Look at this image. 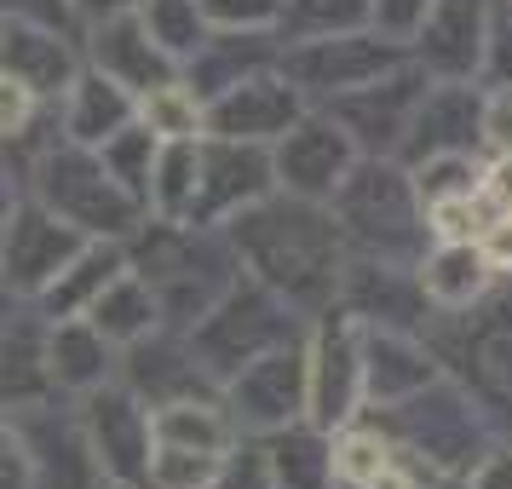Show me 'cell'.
Listing matches in <instances>:
<instances>
[{"instance_id": "obj_44", "label": "cell", "mask_w": 512, "mask_h": 489, "mask_svg": "<svg viewBox=\"0 0 512 489\" xmlns=\"http://www.w3.org/2000/svg\"><path fill=\"white\" fill-rule=\"evenodd\" d=\"M121 12H139V0H70L75 29H93L104 18H121Z\"/></svg>"}, {"instance_id": "obj_7", "label": "cell", "mask_w": 512, "mask_h": 489, "mask_svg": "<svg viewBox=\"0 0 512 489\" xmlns=\"http://www.w3.org/2000/svg\"><path fill=\"white\" fill-rule=\"evenodd\" d=\"M363 415V323L328 305L305 323V420L340 432Z\"/></svg>"}, {"instance_id": "obj_18", "label": "cell", "mask_w": 512, "mask_h": 489, "mask_svg": "<svg viewBox=\"0 0 512 489\" xmlns=\"http://www.w3.org/2000/svg\"><path fill=\"white\" fill-rule=\"evenodd\" d=\"M81 64H93L98 75H110L133 98L179 81V64L150 41V29L139 24V12H121V18H104V24L81 29Z\"/></svg>"}, {"instance_id": "obj_21", "label": "cell", "mask_w": 512, "mask_h": 489, "mask_svg": "<svg viewBox=\"0 0 512 489\" xmlns=\"http://www.w3.org/2000/svg\"><path fill=\"white\" fill-rule=\"evenodd\" d=\"M0 70L12 81H24L41 104H58L64 87L75 81V70H81V35L0 18Z\"/></svg>"}, {"instance_id": "obj_16", "label": "cell", "mask_w": 512, "mask_h": 489, "mask_svg": "<svg viewBox=\"0 0 512 489\" xmlns=\"http://www.w3.org/2000/svg\"><path fill=\"white\" fill-rule=\"evenodd\" d=\"M116 380L139 397V403H150V409H162V403H173V397H208V392H219V386L208 380V369L196 363L190 334H185V328H167V323L150 328V334H139L133 346H121Z\"/></svg>"}, {"instance_id": "obj_38", "label": "cell", "mask_w": 512, "mask_h": 489, "mask_svg": "<svg viewBox=\"0 0 512 489\" xmlns=\"http://www.w3.org/2000/svg\"><path fill=\"white\" fill-rule=\"evenodd\" d=\"M0 489H35V466H29L18 415H6V409H0Z\"/></svg>"}, {"instance_id": "obj_27", "label": "cell", "mask_w": 512, "mask_h": 489, "mask_svg": "<svg viewBox=\"0 0 512 489\" xmlns=\"http://www.w3.org/2000/svg\"><path fill=\"white\" fill-rule=\"evenodd\" d=\"M484 282H489V265L478 254V242H432L415 259L420 300L438 305V311H466V305L484 294Z\"/></svg>"}, {"instance_id": "obj_35", "label": "cell", "mask_w": 512, "mask_h": 489, "mask_svg": "<svg viewBox=\"0 0 512 489\" xmlns=\"http://www.w3.org/2000/svg\"><path fill=\"white\" fill-rule=\"evenodd\" d=\"M225 472V455H202V449H173L156 443L150 449V489H213Z\"/></svg>"}, {"instance_id": "obj_24", "label": "cell", "mask_w": 512, "mask_h": 489, "mask_svg": "<svg viewBox=\"0 0 512 489\" xmlns=\"http://www.w3.org/2000/svg\"><path fill=\"white\" fill-rule=\"evenodd\" d=\"M133 116H139V98L127 93V87H116L110 75H98L93 64H81L75 81L64 87V98H58V139L98 150V144L110 139V133H121Z\"/></svg>"}, {"instance_id": "obj_23", "label": "cell", "mask_w": 512, "mask_h": 489, "mask_svg": "<svg viewBox=\"0 0 512 489\" xmlns=\"http://www.w3.org/2000/svg\"><path fill=\"white\" fill-rule=\"evenodd\" d=\"M41 351H47V380H52V392L58 397H87L93 386L116 380V357L121 351L110 346L87 317H47Z\"/></svg>"}, {"instance_id": "obj_11", "label": "cell", "mask_w": 512, "mask_h": 489, "mask_svg": "<svg viewBox=\"0 0 512 489\" xmlns=\"http://www.w3.org/2000/svg\"><path fill=\"white\" fill-rule=\"evenodd\" d=\"M81 242H93V236H81L75 225H64L58 213L41 208L24 190L12 219H6V231H0V277L12 282V294L24 305H35L47 294V282L81 254Z\"/></svg>"}, {"instance_id": "obj_9", "label": "cell", "mask_w": 512, "mask_h": 489, "mask_svg": "<svg viewBox=\"0 0 512 489\" xmlns=\"http://www.w3.org/2000/svg\"><path fill=\"white\" fill-rule=\"evenodd\" d=\"M70 403H75L81 432H87L98 472L110 484H144L150 478V449H156L150 403H139L121 380H104V386H93L87 397H70Z\"/></svg>"}, {"instance_id": "obj_2", "label": "cell", "mask_w": 512, "mask_h": 489, "mask_svg": "<svg viewBox=\"0 0 512 489\" xmlns=\"http://www.w3.org/2000/svg\"><path fill=\"white\" fill-rule=\"evenodd\" d=\"M121 254H127V271H139L150 282L167 328H190L242 277L225 225H185V219L144 213L133 236L121 242Z\"/></svg>"}, {"instance_id": "obj_41", "label": "cell", "mask_w": 512, "mask_h": 489, "mask_svg": "<svg viewBox=\"0 0 512 489\" xmlns=\"http://www.w3.org/2000/svg\"><path fill=\"white\" fill-rule=\"evenodd\" d=\"M478 133H484L495 150H512V81L484 98V110H478Z\"/></svg>"}, {"instance_id": "obj_12", "label": "cell", "mask_w": 512, "mask_h": 489, "mask_svg": "<svg viewBox=\"0 0 512 489\" xmlns=\"http://www.w3.org/2000/svg\"><path fill=\"white\" fill-rule=\"evenodd\" d=\"M265 190H277V179H271V150L265 144L202 133V144H196V190H190L185 225H225L231 213L259 202Z\"/></svg>"}, {"instance_id": "obj_10", "label": "cell", "mask_w": 512, "mask_h": 489, "mask_svg": "<svg viewBox=\"0 0 512 489\" xmlns=\"http://www.w3.org/2000/svg\"><path fill=\"white\" fill-rule=\"evenodd\" d=\"M426 81H432V75L409 58V64L386 70L380 81H369V87H351V93L328 98V104H311V110H323V116L340 121L346 139L357 144V156H392L397 162L403 133H409V116H415Z\"/></svg>"}, {"instance_id": "obj_31", "label": "cell", "mask_w": 512, "mask_h": 489, "mask_svg": "<svg viewBox=\"0 0 512 489\" xmlns=\"http://www.w3.org/2000/svg\"><path fill=\"white\" fill-rule=\"evenodd\" d=\"M156 150H162V139H156L139 116L127 121L121 133H110V139L98 144V162H104V173H110V179H116V185L139 202V208L150 202V167H156Z\"/></svg>"}, {"instance_id": "obj_43", "label": "cell", "mask_w": 512, "mask_h": 489, "mask_svg": "<svg viewBox=\"0 0 512 489\" xmlns=\"http://www.w3.org/2000/svg\"><path fill=\"white\" fill-rule=\"evenodd\" d=\"M466 489H512V449H495V455H484V461L472 466Z\"/></svg>"}, {"instance_id": "obj_14", "label": "cell", "mask_w": 512, "mask_h": 489, "mask_svg": "<svg viewBox=\"0 0 512 489\" xmlns=\"http://www.w3.org/2000/svg\"><path fill=\"white\" fill-rule=\"evenodd\" d=\"M357 162V144L346 139V127L323 110H305L277 144H271V179L288 196H305V202H328L340 179Z\"/></svg>"}, {"instance_id": "obj_40", "label": "cell", "mask_w": 512, "mask_h": 489, "mask_svg": "<svg viewBox=\"0 0 512 489\" xmlns=\"http://www.w3.org/2000/svg\"><path fill=\"white\" fill-rule=\"evenodd\" d=\"M0 18L12 24H41V29H64V35H81L70 18V0H0Z\"/></svg>"}, {"instance_id": "obj_25", "label": "cell", "mask_w": 512, "mask_h": 489, "mask_svg": "<svg viewBox=\"0 0 512 489\" xmlns=\"http://www.w3.org/2000/svg\"><path fill=\"white\" fill-rule=\"evenodd\" d=\"M41 334H47V317L24 305L12 323L0 328V409H29L41 397H58L47 380V351H41Z\"/></svg>"}, {"instance_id": "obj_15", "label": "cell", "mask_w": 512, "mask_h": 489, "mask_svg": "<svg viewBox=\"0 0 512 489\" xmlns=\"http://www.w3.org/2000/svg\"><path fill=\"white\" fill-rule=\"evenodd\" d=\"M12 415H18V432H24L29 466H35V489H98L104 484L70 397H41L29 409H12Z\"/></svg>"}, {"instance_id": "obj_45", "label": "cell", "mask_w": 512, "mask_h": 489, "mask_svg": "<svg viewBox=\"0 0 512 489\" xmlns=\"http://www.w3.org/2000/svg\"><path fill=\"white\" fill-rule=\"evenodd\" d=\"M18 196H24V179H18L12 162L0 156V231H6V219H12V208H18Z\"/></svg>"}, {"instance_id": "obj_22", "label": "cell", "mask_w": 512, "mask_h": 489, "mask_svg": "<svg viewBox=\"0 0 512 489\" xmlns=\"http://www.w3.org/2000/svg\"><path fill=\"white\" fill-rule=\"evenodd\" d=\"M277 58H282V35L277 29H208V41L179 64V81L208 104L213 93L236 87L242 75L277 70Z\"/></svg>"}, {"instance_id": "obj_26", "label": "cell", "mask_w": 512, "mask_h": 489, "mask_svg": "<svg viewBox=\"0 0 512 489\" xmlns=\"http://www.w3.org/2000/svg\"><path fill=\"white\" fill-rule=\"evenodd\" d=\"M254 443L277 489H334V432L311 426V420H294V426Z\"/></svg>"}, {"instance_id": "obj_1", "label": "cell", "mask_w": 512, "mask_h": 489, "mask_svg": "<svg viewBox=\"0 0 512 489\" xmlns=\"http://www.w3.org/2000/svg\"><path fill=\"white\" fill-rule=\"evenodd\" d=\"M236 265L254 282H265L282 305H294L305 323L340 305V282H346V242L328 202H305L288 190H265L259 202L225 219Z\"/></svg>"}, {"instance_id": "obj_20", "label": "cell", "mask_w": 512, "mask_h": 489, "mask_svg": "<svg viewBox=\"0 0 512 489\" xmlns=\"http://www.w3.org/2000/svg\"><path fill=\"white\" fill-rule=\"evenodd\" d=\"M478 110H484V98L472 93L466 81H426L415 116H409V133H403L397 162L415 167V162H426V156L472 150V144L484 139V133H478Z\"/></svg>"}, {"instance_id": "obj_42", "label": "cell", "mask_w": 512, "mask_h": 489, "mask_svg": "<svg viewBox=\"0 0 512 489\" xmlns=\"http://www.w3.org/2000/svg\"><path fill=\"white\" fill-rule=\"evenodd\" d=\"M478 254H484L489 271H512V219H489L484 231H478Z\"/></svg>"}, {"instance_id": "obj_13", "label": "cell", "mask_w": 512, "mask_h": 489, "mask_svg": "<svg viewBox=\"0 0 512 489\" xmlns=\"http://www.w3.org/2000/svg\"><path fill=\"white\" fill-rule=\"evenodd\" d=\"M311 104L300 98V87L288 81L282 70H259V75H242L236 87L213 93L202 104V133L213 139H242V144H271L305 116Z\"/></svg>"}, {"instance_id": "obj_46", "label": "cell", "mask_w": 512, "mask_h": 489, "mask_svg": "<svg viewBox=\"0 0 512 489\" xmlns=\"http://www.w3.org/2000/svg\"><path fill=\"white\" fill-rule=\"evenodd\" d=\"M18 311H24V300H18V294H12V282L0 277V328L12 323V317H18Z\"/></svg>"}, {"instance_id": "obj_4", "label": "cell", "mask_w": 512, "mask_h": 489, "mask_svg": "<svg viewBox=\"0 0 512 489\" xmlns=\"http://www.w3.org/2000/svg\"><path fill=\"white\" fill-rule=\"evenodd\" d=\"M24 190L41 202V208L58 213L64 225H75L81 236H93V242H127L133 225L144 219L139 202L104 173L98 150L70 144V139H52V144H41V150L29 156Z\"/></svg>"}, {"instance_id": "obj_5", "label": "cell", "mask_w": 512, "mask_h": 489, "mask_svg": "<svg viewBox=\"0 0 512 489\" xmlns=\"http://www.w3.org/2000/svg\"><path fill=\"white\" fill-rule=\"evenodd\" d=\"M190 334V351H196V363L208 369L213 386H225L242 363H254L259 351L282 346V340H300L305 334V317L294 305H282L265 282H254L248 271L219 294V300L185 328Z\"/></svg>"}, {"instance_id": "obj_34", "label": "cell", "mask_w": 512, "mask_h": 489, "mask_svg": "<svg viewBox=\"0 0 512 489\" xmlns=\"http://www.w3.org/2000/svg\"><path fill=\"white\" fill-rule=\"evenodd\" d=\"M139 121L156 139H202V98L185 81H167V87L139 98Z\"/></svg>"}, {"instance_id": "obj_29", "label": "cell", "mask_w": 512, "mask_h": 489, "mask_svg": "<svg viewBox=\"0 0 512 489\" xmlns=\"http://www.w3.org/2000/svg\"><path fill=\"white\" fill-rule=\"evenodd\" d=\"M127 254H121V242H81V254L47 282V294L35 300L41 317H87V305L104 294V282L116 277Z\"/></svg>"}, {"instance_id": "obj_39", "label": "cell", "mask_w": 512, "mask_h": 489, "mask_svg": "<svg viewBox=\"0 0 512 489\" xmlns=\"http://www.w3.org/2000/svg\"><path fill=\"white\" fill-rule=\"evenodd\" d=\"M426 12H432V0H369V29H380V35H392V41L409 47Z\"/></svg>"}, {"instance_id": "obj_50", "label": "cell", "mask_w": 512, "mask_h": 489, "mask_svg": "<svg viewBox=\"0 0 512 489\" xmlns=\"http://www.w3.org/2000/svg\"><path fill=\"white\" fill-rule=\"evenodd\" d=\"M507 219H512V213H507Z\"/></svg>"}, {"instance_id": "obj_3", "label": "cell", "mask_w": 512, "mask_h": 489, "mask_svg": "<svg viewBox=\"0 0 512 489\" xmlns=\"http://www.w3.org/2000/svg\"><path fill=\"white\" fill-rule=\"evenodd\" d=\"M328 213L340 225L346 259H374V265H403L415 271V259L432 248L426 208L409 179V167L392 156H357L340 190L328 196Z\"/></svg>"}, {"instance_id": "obj_37", "label": "cell", "mask_w": 512, "mask_h": 489, "mask_svg": "<svg viewBox=\"0 0 512 489\" xmlns=\"http://www.w3.org/2000/svg\"><path fill=\"white\" fill-rule=\"evenodd\" d=\"M208 29H277L282 0H202Z\"/></svg>"}, {"instance_id": "obj_47", "label": "cell", "mask_w": 512, "mask_h": 489, "mask_svg": "<svg viewBox=\"0 0 512 489\" xmlns=\"http://www.w3.org/2000/svg\"><path fill=\"white\" fill-rule=\"evenodd\" d=\"M98 489H150V484H110V478H104Z\"/></svg>"}, {"instance_id": "obj_48", "label": "cell", "mask_w": 512, "mask_h": 489, "mask_svg": "<svg viewBox=\"0 0 512 489\" xmlns=\"http://www.w3.org/2000/svg\"><path fill=\"white\" fill-rule=\"evenodd\" d=\"M426 489H466V484H438V478H432V484H426Z\"/></svg>"}, {"instance_id": "obj_36", "label": "cell", "mask_w": 512, "mask_h": 489, "mask_svg": "<svg viewBox=\"0 0 512 489\" xmlns=\"http://www.w3.org/2000/svg\"><path fill=\"white\" fill-rule=\"evenodd\" d=\"M472 374L484 397H507L512 403V328H484L472 340Z\"/></svg>"}, {"instance_id": "obj_30", "label": "cell", "mask_w": 512, "mask_h": 489, "mask_svg": "<svg viewBox=\"0 0 512 489\" xmlns=\"http://www.w3.org/2000/svg\"><path fill=\"white\" fill-rule=\"evenodd\" d=\"M87 323H93L98 334L121 351V346H133L139 334L162 328V305H156V294H150V282H144L139 271H127V265H121L116 277L104 282V294L87 305Z\"/></svg>"}, {"instance_id": "obj_17", "label": "cell", "mask_w": 512, "mask_h": 489, "mask_svg": "<svg viewBox=\"0 0 512 489\" xmlns=\"http://www.w3.org/2000/svg\"><path fill=\"white\" fill-rule=\"evenodd\" d=\"M484 35H489V0H432V12L420 18L409 58L432 81H472L484 64Z\"/></svg>"}, {"instance_id": "obj_8", "label": "cell", "mask_w": 512, "mask_h": 489, "mask_svg": "<svg viewBox=\"0 0 512 489\" xmlns=\"http://www.w3.org/2000/svg\"><path fill=\"white\" fill-rule=\"evenodd\" d=\"M219 403H225V415L236 420L242 438H271L282 426L305 420V334L259 351L254 363H242L219 386Z\"/></svg>"}, {"instance_id": "obj_6", "label": "cell", "mask_w": 512, "mask_h": 489, "mask_svg": "<svg viewBox=\"0 0 512 489\" xmlns=\"http://www.w3.org/2000/svg\"><path fill=\"white\" fill-rule=\"evenodd\" d=\"M409 64V47L380 35V29H334V35H305V41H282L277 70L300 87L305 104H328V98L369 87L386 70Z\"/></svg>"}, {"instance_id": "obj_49", "label": "cell", "mask_w": 512, "mask_h": 489, "mask_svg": "<svg viewBox=\"0 0 512 489\" xmlns=\"http://www.w3.org/2000/svg\"><path fill=\"white\" fill-rule=\"evenodd\" d=\"M501 12H507V24H512V0H507V6H501Z\"/></svg>"}, {"instance_id": "obj_33", "label": "cell", "mask_w": 512, "mask_h": 489, "mask_svg": "<svg viewBox=\"0 0 512 489\" xmlns=\"http://www.w3.org/2000/svg\"><path fill=\"white\" fill-rule=\"evenodd\" d=\"M369 24V0H282V41L305 35H334V29H363Z\"/></svg>"}, {"instance_id": "obj_19", "label": "cell", "mask_w": 512, "mask_h": 489, "mask_svg": "<svg viewBox=\"0 0 512 489\" xmlns=\"http://www.w3.org/2000/svg\"><path fill=\"white\" fill-rule=\"evenodd\" d=\"M432 380H443V363L426 340H415V328L363 323V409H392Z\"/></svg>"}, {"instance_id": "obj_32", "label": "cell", "mask_w": 512, "mask_h": 489, "mask_svg": "<svg viewBox=\"0 0 512 489\" xmlns=\"http://www.w3.org/2000/svg\"><path fill=\"white\" fill-rule=\"evenodd\" d=\"M139 24L150 29V41L185 64L190 52L208 41V18H202V0H139Z\"/></svg>"}, {"instance_id": "obj_28", "label": "cell", "mask_w": 512, "mask_h": 489, "mask_svg": "<svg viewBox=\"0 0 512 489\" xmlns=\"http://www.w3.org/2000/svg\"><path fill=\"white\" fill-rule=\"evenodd\" d=\"M150 432H156V443L202 449V455H231L236 443H242V432H236V420L225 415L219 392L173 397V403H162V409H150Z\"/></svg>"}]
</instances>
